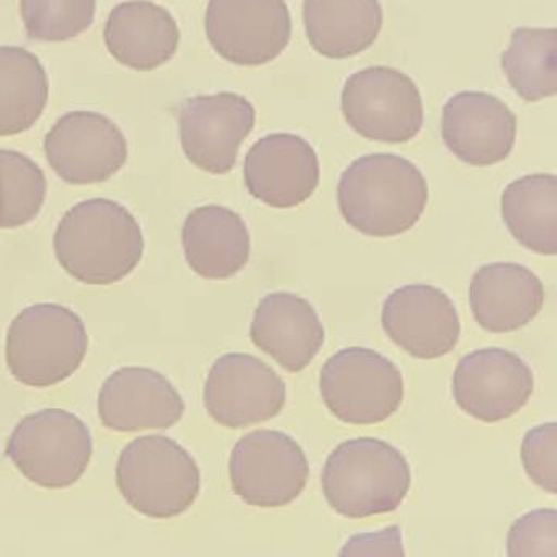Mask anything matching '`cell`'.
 <instances>
[{
    "mask_svg": "<svg viewBox=\"0 0 557 557\" xmlns=\"http://www.w3.org/2000/svg\"><path fill=\"white\" fill-rule=\"evenodd\" d=\"M21 12L28 37L60 44L94 24L96 0H21Z\"/></svg>",
    "mask_w": 557,
    "mask_h": 557,
    "instance_id": "83f0119b",
    "label": "cell"
},
{
    "mask_svg": "<svg viewBox=\"0 0 557 557\" xmlns=\"http://www.w3.org/2000/svg\"><path fill=\"white\" fill-rule=\"evenodd\" d=\"M381 322L397 347L420 360L445 357L461 335L455 305L445 292L432 285H406L391 293Z\"/></svg>",
    "mask_w": 557,
    "mask_h": 557,
    "instance_id": "9a60e30c",
    "label": "cell"
},
{
    "mask_svg": "<svg viewBox=\"0 0 557 557\" xmlns=\"http://www.w3.org/2000/svg\"><path fill=\"white\" fill-rule=\"evenodd\" d=\"M116 485L125 500L149 518L169 520L185 513L201 487L194 456L164 435L133 440L116 465Z\"/></svg>",
    "mask_w": 557,
    "mask_h": 557,
    "instance_id": "5b68a950",
    "label": "cell"
},
{
    "mask_svg": "<svg viewBox=\"0 0 557 557\" xmlns=\"http://www.w3.org/2000/svg\"><path fill=\"white\" fill-rule=\"evenodd\" d=\"M309 44L322 57L345 60L373 47L383 28L380 0H305Z\"/></svg>",
    "mask_w": 557,
    "mask_h": 557,
    "instance_id": "603a6c76",
    "label": "cell"
},
{
    "mask_svg": "<svg viewBox=\"0 0 557 557\" xmlns=\"http://www.w3.org/2000/svg\"><path fill=\"white\" fill-rule=\"evenodd\" d=\"M507 554L557 557V511L541 508L518 518L508 531Z\"/></svg>",
    "mask_w": 557,
    "mask_h": 557,
    "instance_id": "f1b7e54d",
    "label": "cell"
},
{
    "mask_svg": "<svg viewBox=\"0 0 557 557\" xmlns=\"http://www.w3.org/2000/svg\"><path fill=\"white\" fill-rule=\"evenodd\" d=\"M412 482L406 456L377 438L341 443L325 461L322 492L342 517L367 518L399 508Z\"/></svg>",
    "mask_w": 557,
    "mask_h": 557,
    "instance_id": "3957f363",
    "label": "cell"
},
{
    "mask_svg": "<svg viewBox=\"0 0 557 557\" xmlns=\"http://www.w3.org/2000/svg\"><path fill=\"white\" fill-rule=\"evenodd\" d=\"M54 252L60 265L81 283L113 285L141 262L145 237L125 207L94 198L64 214L54 233Z\"/></svg>",
    "mask_w": 557,
    "mask_h": 557,
    "instance_id": "6da1fadb",
    "label": "cell"
},
{
    "mask_svg": "<svg viewBox=\"0 0 557 557\" xmlns=\"http://www.w3.org/2000/svg\"><path fill=\"white\" fill-rule=\"evenodd\" d=\"M521 461L534 484L556 494L557 433L556 423H543L528 430L521 443Z\"/></svg>",
    "mask_w": 557,
    "mask_h": 557,
    "instance_id": "f546056e",
    "label": "cell"
},
{
    "mask_svg": "<svg viewBox=\"0 0 557 557\" xmlns=\"http://www.w3.org/2000/svg\"><path fill=\"white\" fill-rule=\"evenodd\" d=\"M502 220L524 249L556 256V175H527L511 182L502 195Z\"/></svg>",
    "mask_w": 557,
    "mask_h": 557,
    "instance_id": "cb8c5ba5",
    "label": "cell"
},
{
    "mask_svg": "<svg viewBox=\"0 0 557 557\" xmlns=\"http://www.w3.org/2000/svg\"><path fill=\"white\" fill-rule=\"evenodd\" d=\"M442 136L456 158L488 168L510 156L517 116L491 94L459 92L443 107Z\"/></svg>",
    "mask_w": 557,
    "mask_h": 557,
    "instance_id": "e0dca14e",
    "label": "cell"
},
{
    "mask_svg": "<svg viewBox=\"0 0 557 557\" xmlns=\"http://www.w3.org/2000/svg\"><path fill=\"white\" fill-rule=\"evenodd\" d=\"M47 177L22 152L0 149V230L25 226L40 214L47 198Z\"/></svg>",
    "mask_w": 557,
    "mask_h": 557,
    "instance_id": "4316f807",
    "label": "cell"
},
{
    "mask_svg": "<svg viewBox=\"0 0 557 557\" xmlns=\"http://www.w3.org/2000/svg\"><path fill=\"white\" fill-rule=\"evenodd\" d=\"M250 338L289 373L305 370L321 351L325 331L314 306L293 293L267 295L253 312Z\"/></svg>",
    "mask_w": 557,
    "mask_h": 557,
    "instance_id": "d6986e66",
    "label": "cell"
},
{
    "mask_svg": "<svg viewBox=\"0 0 557 557\" xmlns=\"http://www.w3.org/2000/svg\"><path fill=\"white\" fill-rule=\"evenodd\" d=\"M110 54L123 66L154 71L174 58L181 41L171 12L148 0H129L110 12L103 30Z\"/></svg>",
    "mask_w": 557,
    "mask_h": 557,
    "instance_id": "44dd1931",
    "label": "cell"
},
{
    "mask_svg": "<svg viewBox=\"0 0 557 557\" xmlns=\"http://www.w3.org/2000/svg\"><path fill=\"white\" fill-rule=\"evenodd\" d=\"M244 178L253 198L272 208L299 207L312 197L321 178L314 148L301 136L275 133L247 152Z\"/></svg>",
    "mask_w": 557,
    "mask_h": 557,
    "instance_id": "2e32d148",
    "label": "cell"
},
{
    "mask_svg": "<svg viewBox=\"0 0 557 557\" xmlns=\"http://www.w3.org/2000/svg\"><path fill=\"white\" fill-rule=\"evenodd\" d=\"M205 407L226 429H247L275 419L286 404V386L273 368L249 354H226L208 373Z\"/></svg>",
    "mask_w": 557,
    "mask_h": 557,
    "instance_id": "8fae6325",
    "label": "cell"
},
{
    "mask_svg": "<svg viewBox=\"0 0 557 557\" xmlns=\"http://www.w3.org/2000/svg\"><path fill=\"white\" fill-rule=\"evenodd\" d=\"M178 126L188 161L223 175L233 171L240 145L256 126V109L233 92L191 97L178 109Z\"/></svg>",
    "mask_w": 557,
    "mask_h": 557,
    "instance_id": "7c38bea8",
    "label": "cell"
},
{
    "mask_svg": "<svg viewBox=\"0 0 557 557\" xmlns=\"http://www.w3.org/2000/svg\"><path fill=\"white\" fill-rule=\"evenodd\" d=\"M205 28L221 58L257 67L286 50L293 24L285 0H210Z\"/></svg>",
    "mask_w": 557,
    "mask_h": 557,
    "instance_id": "30bf717a",
    "label": "cell"
},
{
    "mask_svg": "<svg viewBox=\"0 0 557 557\" xmlns=\"http://www.w3.org/2000/svg\"><path fill=\"white\" fill-rule=\"evenodd\" d=\"M319 389L327 409L351 425L384 422L404 399L399 368L384 355L363 347L332 355L322 367Z\"/></svg>",
    "mask_w": 557,
    "mask_h": 557,
    "instance_id": "52a82bcc",
    "label": "cell"
},
{
    "mask_svg": "<svg viewBox=\"0 0 557 557\" xmlns=\"http://www.w3.org/2000/svg\"><path fill=\"white\" fill-rule=\"evenodd\" d=\"M469 302L475 322L492 334H505L530 324L544 305V286L527 267L487 263L474 273Z\"/></svg>",
    "mask_w": 557,
    "mask_h": 557,
    "instance_id": "ffe728a7",
    "label": "cell"
},
{
    "mask_svg": "<svg viewBox=\"0 0 557 557\" xmlns=\"http://www.w3.org/2000/svg\"><path fill=\"white\" fill-rule=\"evenodd\" d=\"M92 453L90 430L79 417L64 409H44L22 419L5 448L15 468L45 488L76 484Z\"/></svg>",
    "mask_w": 557,
    "mask_h": 557,
    "instance_id": "8992f818",
    "label": "cell"
},
{
    "mask_svg": "<svg viewBox=\"0 0 557 557\" xmlns=\"http://www.w3.org/2000/svg\"><path fill=\"white\" fill-rule=\"evenodd\" d=\"M342 112L358 135L387 145L410 141L423 126L419 87L393 67L351 74L342 90Z\"/></svg>",
    "mask_w": 557,
    "mask_h": 557,
    "instance_id": "ba28073f",
    "label": "cell"
},
{
    "mask_svg": "<svg viewBox=\"0 0 557 557\" xmlns=\"http://www.w3.org/2000/svg\"><path fill=\"white\" fill-rule=\"evenodd\" d=\"M557 32L517 28L510 48L502 54V70L515 92L527 102H540L557 92Z\"/></svg>",
    "mask_w": 557,
    "mask_h": 557,
    "instance_id": "484cf974",
    "label": "cell"
},
{
    "mask_svg": "<svg viewBox=\"0 0 557 557\" xmlns=\"http://www.w3.org/2000/svg\"><path fill=\"white\" fill-rule=\"evenodd\" d=\"M184 412L178 391L151 368H120L107 377L99 393L100 420L113 432L171 429Z\"/></svg>",
    "mask_w": 557,
    "mask_h": 557,
    "instance_id": "ac0fdd59",
    "label": "cell"
},
{
    "mask_svg": "<svg viewBox=\"0 0 557 557\" xmlns=\"http://www.w3.org/2000/svg\"><path fill=\"white\" fill-rule=\"evenodd\" d=\"M230 478L237 497L247 505L285 507L305 491L309 462L292 436L278 430H257L234 446Z\"/></svg>",
    "mask_w": 557,
    "mask_h": 557,
    "instance_id": "9c48e42d",
    "label": "cell"
},
{
    "mask_svg": "<svg viewBox=\"0 0 557 557\" xmlns=\"http://www.w3.org/2000/svg\"><path fill=\"white\" fill-rule=\"evenodd\" d=\"M337 198L342 216L355 231L394 237L419 223L429 203V185L407 159L368 154L342 174Z\"/></svg>",
    "mask_w": 557,
    "mask_h": 557,
    "instance_id": "7a4b0ae2",
    "label": "cell"
},
{
    "mask_svg": "<svg viewBox=\"0 0 557 557\" xmlns=\"http://www.w3.org/2000/svg\"><path fill=\"white\" fill-rule=\"evenodd\" d=\"M533 389L531 368L504 348L466 355L453 374V396L459 409L485 423L510 419L527 406Z\"/></svg>",
    "mask_w": 557,
    "mask_h": 557,
    "instance_id": "5bb4252c",
    "label": "cell"
},
{
    "mask_svg": "<svg viewBox=\"0 0 557 557\" xmlns=\"http://www.w3.org/2000/svg\"><path fill=\"white\" fill-rule=\"evenodd\" d=\"M89 348L83 319L54 302L25 308L5 338V361L12 376L30 387H51L73 376Z\"/></svg>",
    "mask_w": 557,
    "mask_h": 557,
    "instance_id": "277c9868",
    "label": "cell"
},
{
    "mask_svg": "<svg viewBox=\"0 0 557 557\" xmlns=\"http://www.w3.org/2000/svg\"><path fill=\"white\" fill-rule=\"evenodd\" d=\"M341 556H404L400 528L394 524L380 533L357 534L347 541Z\"/></svg>",
    "mask_w": 557,
    "mask_h": 557,
    "instance_id": "4dcf8cb0",
    "label": "cell"
},
{
    "mask_svg": "<svg viewBox=\"0 0 557 557\" xmlns=\"http://www.w3.org/2000/svg\"><path fill=\"white\" fill-rule=\"evenodd\" d=\"M50 96L47 71L22 47H0V136L28 132Z\"/></svg>",
    "mask_w": 557,
    "mask_h": 557,
    "instance_id": "d4e9b609",
    "label": "cell"
},
{
    "mask_svg": "<svg viewBox=\"0 0 557 557\" xmlns=\"http://www.w3.org/2000/svg\"><path fill=\"white\" fill-rule=\"evenodd\" d=\"M45 154L66 184H100L125 165L128 143L122 129L107 116L70 112L58 120L45 138Z\"/></svg>",
    "mask_w": 557,
    "mask_h": 557,
    "instance_id": "4fadbf2b",
    "label": "cell"
},
{
    "mask_svg": "<svg viewBox=\"0 0 557 557\" xmlns=\"http://www.w3.org/2000/svg\"><path fill=\"white\" fill-rule=\"evenodd\" d=\"M185 259L197 275L227 280L249 262L246 223L230 208L207 205L188 214L182 230Z\"/></svg>",
    "mask_w": 557,
    "mask_h": 557,
    "instance_id": "7402d4cb",
    "label": "cell"
}]
</instances>
